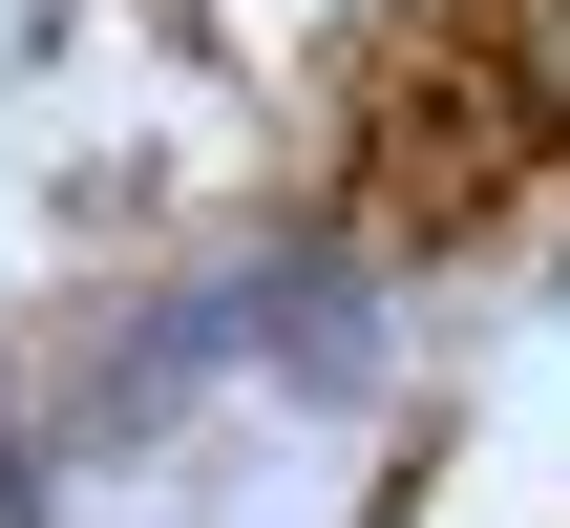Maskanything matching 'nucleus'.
Returning a JSON list of instances; mask_svg holds the SVG:
<instances>
[]
</instances>
